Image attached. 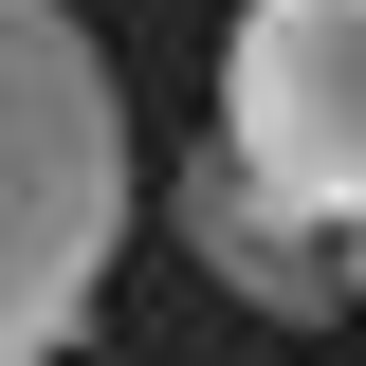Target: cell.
I'll list each match as a JSON object with an SVG mask.
<instances>
[{"label": "cell", "mask_w": 366, "mask_h": 366, "mask_svg": "<svg viewBox=\"0 0 366 366\" xmlns=\"http://www.w3.org/2000/svg\"><path fill=\"white\" fill-rule=\"evenodd\" d=\"M129 238V92L74 0H0V366H55Z\"/></svg>", "instance_id": "6da1fadb"}, {"label": "cell", "mask_w": 366, "mask_h": 366, "mask_svg": "<svg viewBox=\"0 0 366 366\" xmlns=\"http://www.w3.org/2000/svg\"><path fill=\"white\" fill-rule=\"evenodd\" d=\"M220 165L274 183L312 238L366 220V0H257L220 37Z\"/></svg>", "instance_id": "7a4b0ae2"}, {"label": "cell", "mask_w": 366, "mask_h": 366, "mask_svg": "<svg viewBox=\"0 0 366 366\" xmlns=\"http://www.w3.org/2000/svg\"><path fill=\"white\" fill-rule=\"evenodd\" d=\"M183 238H202V274H220V293H257L274 330H312V312H348V293H330V238L293 220L274 183H238L220 147H202V183H183Z\"/></svg>", "instance_id": "3957f363"}, {"label": "cell", "mask_w": 366, "mask_h": 366, "mask_svg": "<svg viewBox=\"0 0 366 366\" xmlns=\"http://www.w3.org/2000/svg\"><path fill=\"white\" fill-rule=\"evenodd\" d=\"M330 293H366V220H348V238H330Z\"/></svg>", "instance_id": "277c9868"}]
</instances>
